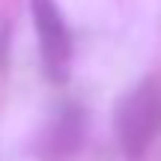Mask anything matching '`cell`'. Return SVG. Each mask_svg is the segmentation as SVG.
Instances as JSON below:
<instances>
[{
  "label": "cell",
  "mask_w": 161,
  "mask_h": 161,
  "mask_svg": "<svg viewBox=\"0 0 161 161\" xmlns=\"http://www.w3.org/2000/svg\"><path fill=\"white\" fill-rule=\"evenodd\" d=\"M116 140L128 158H140L161 131V90L155 80L137 84L119 104L114 116Z\"/></svg>",
  "instance_id": "obj_1"
},
{
  "label": "cell",
  "mask_w": 161,
  "mask_h": 161,
  "mask_svg": "<svg viewBox=\"0 0 161 161\" xmlns=\"http://www.w3.org/2000/svg\"><path fill=\"white\" fill-rule=\"evenodd\" d=\"M33 9V24L39 36V51H42V66H45L51 80H66L72 63V36L63 21L57 0H30Z\"/></svg>",
  "instance_id": "obj_2"
},
{
  "label": "cell",
  "mask_w": 161,
  "mask_h": 161,
  "mask_svg": "<svg viewBox=\"0 0 161 161\" xmlns=\"http://www.w3.org/2000/svg\"><path fill=\"white\" fill-rule=\"evenodd\" d=\"M80 125H84V122H80V110L78 108L63 110V116L57 119V125H54V131H51L48 146H51L60 158H66L69 152H75L78 143H80Z\"/></svg>",
  "instance_id": "obj_3"
}]
</instances>
